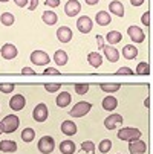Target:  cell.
<instances>
[{"label": "cell", "mask_w": 153, "mask_h": 154, "mask_svg": "<svg viewBox=\"0 0 153 154\" xmlns=\"http://www.w3.org/2000/svg\"><path fill=\"white\" fill-rule=\"evenodd\" d=\"M60 151L63 152V154H74L75 152V143L72 142V140H63L61 143H60Z\"/></svg>", "instance_id": "cell-21"}, {"label": "cell", "mask_w": 153, "mask_h": 154, "mask_svg": "<svg viewBox=\"0 0 153 154\" xmlns=\"http://www.w3.org/2000/svg\"><path fill=\"white\" fill-rule=\"evenodd\" d=\"M95 20H97V23H98L100 26H107V25L112 21V17H110V14L106 12V11H100V12H97Z\"/></svg>", "instance_id": "cell-17"}, {"label": "cell", "mask_w": 153, "mask_h": 154, "mask_svg": "<svg viewBox=\"0 0 153 154\" xmlns=\"http://www.w3.org/2000/svg\"><path fill=\"white\" fill-rule=\"evenodd\" d=\"M116 107H118L116 98H113V96H106V98L103 99V108L107 110V112H112V110H115Z\"/></svg>", "instance_id": "cell-20"}, {"label": "cell", "mask_w": 153, "mask_h": 154, "mask_svg": "<svg viewBox=\"0 0 153 154\" xmlns=\"http://www.w3.org/2000/svg\"><path fill=\"white\" fill-rule=\"evenodd\" d=\"M0 54H2V57L5 60H12L17 57V48L14 45H9V43H6V45L2 46V51H0Z\"/></svg>", "instance_id": "cell-13"}, {"label": "cell", "mask_w": 153, "mask_h": 154, "mask_svg": "<svg viewBox=\"0 0 153 154\" xmlns=\"http://www.w3.org/2000/svg\"><path fill=\"white\" fill-rule=\"evenodd\" d=\"M110 148H112V142L109 140V139H103V140L98 143V149H100V152H103V154L109 152V151H110Z\"/></svg>", "instance_id": "cell-31"}, {"label": "cell", "mask_w": 153, "mask_h": 154, "mask_svg": "<svg viewBox=\"0 0 153 154\" xmlns=\"http://www.w3.org/2000/svg\"><path fill=\"white\" fill-rule=\"evenodd\" d=\"M141 137V131L138 128H130V127H126V128H121L118 131V139L121 140H127V142H133L136 139Z\"/></svg>", "instance_id": "cell-1"}, {"label": "cell", "mask_w": 153, "mask_h": 154, "mask_svg": "<svg viewBox=\"0 0 153 154\" xmlns=\"http://www.w3.org/2000/svg\"><path fill=\"white\" fill-rule=\"evenodd\" d=\"M123 57H124L126 60H135V58L138 57V49H136L133 45H127V46H124V49H123Z\"/></svg>", "instance_id": "cell-18"}, {"label": "cell", "mask_w": 153, "mask_h": 154, "mask_svg": "<svg viewBox=\"0 0 153 154\" xmlns=\"http://www.w3.org/2000/svg\"><path fill=\"white\" fill-rule=\"evenodd\" d=\"M2 124V131L3 133H14V131L18 128V124H20V121H18V118L15 116V115H9V116H6V118H3V121L0 122Z\"/></svg>", "instance_id": "cell-3"}, {"label": "cell", "mask_w": 153, "mask_h": 154, "mask_svg": "<svg viewBox=\"0 0 153 154\" xmlns=\"http://www.w3.org/2000/svg\"><path fill=\"white\" fill-rule=\"evenodd\" d=\"M37 6H38V0H29V3H28V9L29 11H34Z\"/></svg>", "instance_id": "cell-39"}, {"label": "cell", "mask_w": 153, "mask_h": 154, "mask_svg": "<svg viewBox=\"0 0 153 154\" xmlns=\"http://www.w3.org/2000/svg\"><path fill=\"white\" fill-rule=\"evenodd\" d=\"M3 133V131H2V124H0V134H2Z\"/></svg>", "instance_id": "cell-48"}, {"label": "cell", "mask_w": 153, "mask_h": 154, "mask_svg": "<svg viewBox=\"0 0 153 154\" xmlns=\"http://www.w3.org/2000/svg\"><path fill=\"white\" fill-rule=\"evenodd\" d=\"M48 115H49L48 107H46V104H43V102L37 104V107L34 108V112H32V118L37 122H45L48 119Z\"/></svg>", "instance_id": "cell-5"}, {"label": "cell", "mask_w": 153, "mask_h": 154, "mask_svg": "<svg viewBox=\"0 0 153 154\" xmlns=\"http://www.w3.org/2000/svg\"><path fill=\"white\" fill-rule=\"evenodd\" d=\"M45 73H46V75H58L60 72H58V69H54V67H46V69H45Z\"/></svg>", "instance_id": "cell-40"}, {"label": "cell", "mask_w": 153, "mask_h": 154, "mask_svg": "<svg viewBox=\"0 0 153 154\" xmlns=\"http://www.w3.org/2000/svg\"><path fill=\"white\" fill-rule=\"evenodd\" d=\"M127 34L130 37V40L135 41V43H142L144 38H145V34L142 32V29H139L138 26H130L127 29Z\"/></svg>", "instance_id": "cell-9"}, {"label": "cell", "mask_w": 153, "mask_h": 154, "mask_svg": "<svg viewBox=\"0 0 153 154\" xmlns=\"http://www.w3.org/2000/svg\"><path fill=\"white\" fill-rule=\"evenodd\" d=\"M116 73H120V75H133V70L130 67H120Z\"/></svg>", "instance_id": "cell-37"}, {"label": "cell", "mask_w": 153, "mask_h": 154, "mask_svg": "<svg viewBox=\"0 0 153 154\" xmlns=\"http://www.w3.org/2000/svg\"><path fill=\"white\" fill-rule=\"evenodd\" d=\"M144 105H145V107H150V99H148V98L144 101Z\"/></svg>", "instance_id": "cell-47"}, {"label": "cell", "mask_w": 153, "mask_h": 154, "mask_svg": "<svg viewBox=\"0 0 153 154\" xmlns=\"http://www.w3.org/2000/svg\"><path fill=\"white\" fill-rule=\"evenodd\" d=\"M57 20H58V17H57L55 12H52V11H45L43 12V21H45L46 25L52 26V25L57 23Z\"/></svg>", "instance_id": "cell-26"}, {"label": "cell", "mask_w": 153, "mask_h": 154, "mask_svg": "<svg viewBox=\"0 0 153 154\" xmlns=\"http://www.w3.org/2000/svg\"><path fill=\"white\" fill-rule=\"evenodd\" d=\"M81 11V5L78 0H69V2L64 5V12L68 17H75L77 14H80Z\"/></svg>", "instance_id": "cell-8"}, {"label": "cell", "mask_w": 153, "mask_h": 154, "mask_svg": "<svg viewBox=\"0 0 153 154\" xmlns=\"http://www.w3.org/2000/svg\"><path fill=\"white\" fill-rule=\"evenodd\" d=\"M12 90H14V84H11V82H6V84L0 82V92L9 93V92H12Z\"/></svg>", "instance_id": "cell-35"}, {"label": "cell", "mask_w": 153, "mask_h": 154, "mask_svg": "<svg viewBox=\"0 0 153 154\" xmlns=\"http://www.w3.org/2000/svg\"><path fill=\"white\" fill-rule=\"evenodd\" d=\"M14 2H15V5H17V6L23 8V6H26V5L29 3V0H14Z\"/></svg>", "instance_id": "cell-44"}, {"label": "cell", "mask_w": 153, "mask_h": 154, "mask_svg": "<svg viewBox=\"0 0 153 154\" xmlns=\"http://www.w3.org/2000/svg\"><path fill=\"white\" fill-rule=\"evenodd\" d=\"M97 45H98V49H103L104 48V38L101 35H97Z\"/></svg>", "instance_id": "cell-42"}, {"label": "cell", "mask_w": 153, "mask_h": 154, "mask_svg": "<svg viewBox=\"0 0 153 154\" xmlns=\"http://www.w3.org/2000/svg\"><path fill=\"white\" fill-rule=\"evenodd\" d=\"M120 124H123V116L121 115H110V116H107L104 119V127L107 130H113Z\"/></svg>", "instance_id": "cell-12"}, {"label": "cell", "mask_w": 153, "mask_h": 154, "mask_svg": "<svg viewBox=\"0 0 153 154\" xmlns=\"http://www.w3.org/2000/svg\"><path fill=\"white\" fill-rule=\"evenodd\" d=\"M69 102H71V93H68V92H61L57 96V105L61 107V108L63 107H68Z\"/></svg>", "instance_id": "cell-24"}, {"label": "cell", "mask_w": 153, "mask_h": 154, "mask_svg": "<svg viewBox=\"0 0 153 154\" xmlns=\"http://www.w3.org/2000/svg\"><path fill=\"white\" fill-rule=\"evenodd\" d=\"M81 149L86 151V152H89V154H94L95 152V143L91 142V140H86L81 143Z\"/></svg>", "instance_id": "cell-34"}, {"label": "cell", "mask_w": 153, "mask_h": 154, "mask_svg": "<svg viewBox=\"0 0 153 154\" xmlns=\"http://www.w3.org/2000/svg\"><path fill=\"white\" fill-rule=\"evenodd\" d=\"M0 151H3V152H14V151H17V143L14 140H2V142H0Z\"/></svg>", "instance_id": "cell-23"}, {"label": "cell", "mask_w": 153, "mask_h": 154, "mask_svg": "<svg viewBox=\"0 0 153 154\" xmlns=\"http://www.w3.org/2000/svg\"><path fill=\"white\" fill-rule=\"evenodd\" d=\"M103 51H104V55H106V58L110 61V63H116L118 60H120V52H118V49H115L113 46H104L103 48Z\"/></svg>", "instance_id": "cell-15"}, {"label": "cell", "mask_w": 153, "mask_h": 154, "mask_svg": "<svg viewBox=\"0 0 153 154\" xmlns=\"http://www.w3.org/2000/svg\"><path fill=\"white\" fill-rule=\"evenodd\" d=\"M75 92L78 95H86L87 92H89V84H86V82H78L75 84Z\"/></svg>", "instance_id": "cell-33"}, {"label": "cell", "mask_w": 153, "mask_h": 154, "mask_svg": "<svg viewBox=\"0 0 153 154\" xmlns=\"http://www.w3.org/2000/svg\"><path fill=\"white\" fill-rule=\"evenodd\" d=\"M34 137H35V131L32 128H25L21 131V139H23V142H32Z\"/></svg>", "instance_id": "cell-30"}, {"label": "cell", "mask_w": 153, "mask_h": 154, "mask_svg": "<svg viewBox=\"0 0 153 154\" xmlns=\"http://www.w3.org/2000/svg\"><path fill=\"white\" fill-rule=\"evenodd\" d=\"M25 105H26V99H25L23 95H20V93L14 95L11 98V101H9V107L14 110V112H20V110H23Z\"/></svg>", "instance_id": "cell-7"}, {"label": "cell", "mask_w": 153, "mask_h": 154, "mask_svg": "<svg viewBox=\"0 0 153 154\" xmlns=\"http://www.w3.org/2000/svg\"><path fill=\"white\" fill-rule=\"evenodd\" d=\"M0 2H9V0H0Z\"/></svg>", "instance_id": "cell-49"}, {"label": "cell", "mask_w": 153, "mask_h": 154, "mask_svg": "<svg viewBox=\"0 0 153 154\" xmlns=\"http://www.w3.org/2000/svg\"><path fill=\"white\" fill-rule=\"evenodd\" d=\"M100 87H101V90H103V92H106V93H113V92L120 90L121 84H120V82H112V84L103 82V84H100Z\"/></svg>", "instance_id": "cell-28"}, {"label": "cell", "mask_w": 153, "mask_h": 154, "mask_svg": "<svg viewBox=\"0 0 153 154\" xmlns=\"http://www.w3.org/2000/svg\"><path fill=\"white\" fill-rule=\"evenodd\" d=\"M31 61L35 66H46V64H49L51 60H49V55L46 52H43V51H34L31 54Z\"/></svg>", "instance_id": "cell-6"}, {"label": "cell", "mask_w": 153, "mask_h": 154, "mask_svg": "<svg viewBox=\"0 0 153 154\" xmlns=\"http://www.w3.org/2000/svg\"><path fill=\"white\" fill-rule=\"evenodd\" d=\"M54 61H55L57 66H64L68 63V54L64 51H57L54 54Z\"/></svg>", "instance_id": "cell-27"}, {"label": "cell", "mask_w": 153, "mask_h": 154, "mask_svg": "<svg viewBox=\"0 0 153 154\" xmlns=\"http://www.w3.org/2000/svg\"><path fill=\"white\" fill-rule=\"evenodd\" d=\"M106 40H107V43L109 45H116V43H120L121 40H123V35H121V32H118V31H110L107 34V37H106Z\"/></svg>", "instance_id": "cell-25"}, {"label": "cell", "mask_w": 153, "mask_h": 154, "mask_svg": "<svg viewBox=\"0 0 153 154\" xmlns=\"http://www.w3.org/2000/svg\"><path fill=\"white\" fill-rule=\"evenodd\" d=\"M109 9H110L112 14L118 15V17H124V6L121 2H118V0H113V2H110V5H109Z\"/></svg>", "instance_id": "cell-19"}, {"label": "cell", "mask_w": 153, "mask_h": 154, "mask_svg": "<svg viewBox=\"0 0 153 154\" xmlns=\"http://www.w3.org/2000/svg\"><path fill=\"white\" fill-rule=\"evenodd\" d=\"M21 73H23V75H34L35 70L31 69V67H23V69H21Z\"/></svg>", "instance_id": "cell-43"}, {"label": "cell", "mask_w": 153, "mask_h": 154, "mask_svg": "<svg viewBox=\"0 0 153 154\" xmlns=\"http://www.w3.org/2000/svg\"><path fill=\"white\" fill-rule=\"evenodd\" d=\"M136 73H138V75H148V73H150V66H148V63H145V61L139 63V64L136 66Z\"/></svg>", "instance_id": "cell-32"}, {"label": "cell", "mask_w": 153, "mask_h": 154, "mask_svg": "<svg viewBox=\"0 0 153 154\" xmlns=\"http://www.w3.org/2000/svg\"><path fill=\"white\" fill-rule=\"evenodd\" d=\"M61 131H63V134H66V136H74L77 133V125L75 122L72 121H64L61 124Z\"/></svg>", "instance_id": "cell-16"}, {"label": "cell", "mask_w": 153, "mask_h": 154, "mask_svg": "<svg viewBox=\"0 0 153 154\" xmlns=\"http://www.w3.org/2000/svg\"><path fill=\"white\" fill-rule=\"evenodd\" d=\"M57 38L61 43H69L72 40V31L68 26H61V28L57 29Z\"/></svg>", "instance_id": "cell-14"}, {"label": "cell", "mask_w": 153, "mask_h": 154, "mask_svg": "<svg viewBox=\"0 0 153 154\" xmlns=\"http://www.w3.org/2000/svg\"><path fill=\"white\" fill-rule=\"evenodd\" d=\"M145 151H147V145H145L144 140L136 139L133 142H130V145H129V152L130 154H142Z\"/></svg>", "instance_id": "cell-11"}, {"label": "cell", "mask_w": 153, "mask_h": 154, "mask_svg": "<svg viewBox=\"0 0 153 154\" xmlns=\"http://www.w3.org/2000/svg\"><path fill=\"white\" fill-rule=\"evenodd\" d=\"M77 28L81 34H89L92 31V20L89 17H80L78 21H77Z\"/></svg>", "instance_id": "cell-10"}, {"label": "cell", "mask_w": 153, "mask_h": 154, "mask_svg": "<svg viewBox=\"0 0 153 154\" xmlns=\"http://www.w3.org/2000/svg\"><path fill=\"white\" fill-rule=\"evenodd\" d=\"M91 108H92V104L91 102H86V101H80L74 105V108L69 112V115L72 118H83L84 115H87L91 112Z\"/></svg>", "instance_id": "cell-2"}, {"label": "cell", "mask_w": 153, "mask_h": 154, "mask_svg": "<svg viewBox=\"0 0 153 154\" xmlns=\"http://www.w3.org/2000/svg\"><path fill=\"white\" fill-rule=\"evenodd\" d=\"M141 20H142V23L148 28V26H150V12H148V11H147V12H144V14H142V17H141Z\"/></svg>", "instance_id": "cell-38"}, {"label": "cell", "mask_w": 153, "mask_h": 154, "mask_svg": "<svg viewBox=\"0 0 153 154\" xmlns=\"http://www.w3.org/2000/svg\"><path fill=\"white\" fill-rule=\"evenodd\" d=\"M55 148V142L51 136H43L38 140V151L43 154H51Z\"/></svg>", "instance_id": "cell-4"}, {"label": "cell", "mask_w": 153, "mask_h": 154, "mask_svg": "<svg viewBox=\"0 0 153 154\" xmlns=\"http://www.w3.org/2000/svg\"><path fill=\"white\" fill-rule=\"evenodd\" d=\"M45 89H46L49 93H54V92H57V90L61 89V84H58V82H55V84H46Z\"/></svg>", "instance_id": "cell-36"}, {"label": "cell", "mask_w": 153, "mask_h": 154, "mask_svg": "<svg viewBox=\"0 0 153 154\" xmlns=\"http://www.w3.org/2000/svg\"><path fill=\"white\" fill-rule=\"evenodd\" d=\"M100 2V0H86V3L89 5V6H94V5H97Z\"/></svg>", "instance_id": "cell-46"}, {"label": "cell", "mask_w": 153, "mask_h": 154, "mask_svg": "<svg viewBox=\"0 0 153 154\" xmlns=\"http://www.w3.org/2000/svg\"><path fill=\"white\" fill-rule=\"evenodd\" d=\"M87 61H89V64L94 66V67H100V66L103 64V57L98 52H91L89 55H87Z\"/></svg>", "instance_id": "cell-22"}, {"label": "cell", "mask_w": 153, "mask_h": 154, "mask_svg": "<svg viewBox=\"0 0 153 154\" xmlns=\"http://www.w3.org/2000/svg\"><path fill=\"white\" fill-rule=\"evenodd\" d=\"M48 6H51V8H57L58 5H60V2H58V0H46V2H45Z\"/></svg>", "instance_id": "cell-41"}, {"label": "cell", "mask_w": 153, "mask_h": 154, "mask_svg": "<svg viewBox=\"0 0 153 154\" xmlns=\"http://www.w3.org/2000/svg\"><path fill=\"white\" fill-rule=\"evenodd\" d=\"M0 21H2L3 26H12L14 21H15V17L11 12H3L2 15H0Z\"/></svg>", "instance_id": "cell-29"}, {"label": "cell", "mask_w": 153, "mask_h": 154, "mask_svg": "<svg viewBox=\"0 0 153 154\" xmlns=\"http://www.w3.org/2000/svg\"><path fill=\"white\" fill-rule=\"evenodd\" d=\"M144 3V0H130V5H133V6H141Z\"/></svg>", "instance_id": "cell-45"}]
</instances>
